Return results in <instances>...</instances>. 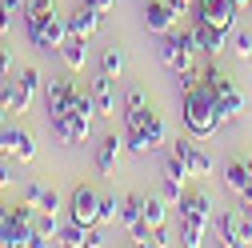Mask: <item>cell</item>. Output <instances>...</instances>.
Listing matches in <instances>:
<instances>
[{
    "mask_svg": "<svg viewBox=\"0 0 252 248\" xmlns=\"http://www.w3.org/2000/svg\"><path fill=\"white\" fill-rule=\"evenodd\" d=\"M120 144H124L120 136H100V140H96V148H92V164H96V172L108 176V172L116 168V160H120Z\"/></svg>",
    "mask_w": 252,
    "mask_h": 248,
    "instance_id": "44dd1931",
    "label": "cell"
},
{
    "mask_svg": "<svg viewBox=\"0 0 252 248\" xmlns=\"http://www.w3.org/2000/svg\"><path fill=\"white\" fill-rule=\"evenodd\" d=\"M20 84H24L28 92H32V96H36V92H44V76H40V68L24 64V68H20Z\"/></svg>",
    "mask_w": 252,
    "mask_h": 248,
    "instance_id": "f546056e",
    "label": "cell"
},
{
    "mask_svg": "<svg viewBox=\"0 0 252 248\" xmlns=\"http://www.w3.org/2000/svg\"><path fill=\"white\" fill-rule=\"evenodd\" d=\"M72 96H76V80H68V76H52V80L44 84V104H48V112H64V108L72 104Z\"/></svg>",
    "mask_w": 252,
    "mask_h": 248,
    "instance_id": "d6986e66",
    "label": "cell"
},
{
    "mask_svg": "<svg viewBox=\"0 0 252 248\" xmlns=\"http://www.w3.org/2000/svg\"><path fill=\"white\" fill-rule=\"evenodd\" d=\"M0 124H8V112H4V104H0Z\"/></svg>",
    "mask_w": 252,
    "mask_h": 248,
    "instance_id": "60d3db41",
    "label": "cell"
},
{
    "mask_svg": "<svg viewBox=\"0 0 252 248\" xmlns=\"http://www.w3.org/2000/svg\"><path fill=\"white\" fill-rule=\"evenodd\" d=\"M100 244H108V236H104V228L92 224V228H88V244H84V248H100Z\"/></svg>",
    "mask_w": 252,
    "mask_h": 248,
    "instance_id": "74e56055",
    "label": "cell"
},
{
    "mask_svg": "<svg viewBox=\"0 0 252 248\" xmlns=\"http://www.w3.org/2000/svg\"><path fill=\"white\" fill-rule=\"evenodd\" d=\"M192 4H196V0H168V8H172L176 16H184V12H188V8H192Z\"/></svg>",
    "mask_w": 252,
    "mask_h": 248,
    "instance_id": "f35d334b",
    "label": "cell"
},
{
    "mask_svg": "<svg viewBox=\"0 0 252 248\" xmlns=\"http://www.w3.org/2000/svg\"><path fill=\"white\" fill-rule=\"evenodd\" d=\"M156 56H160V64L168 68V72H184V68H192V44L184 40V32H164L160 36V44H156Z\"/></svg>",
    "mask_w": 252,
    "mask_h": 248,
    "instance_id": "52a82bcc",
    "label": "cell"
},
{
    "mask_svg": "<svg viewBox=\"0 0 252 248\" xmlns=\"http://www.w3.org/2000/svg\"><path fill=\"white\" fill-rule=\"evenodd\" d=\"M12 16H16V12H8L4 4H0V36H8L12 28H16V20H12Z\"/></svg>",
    "mask_w": 252,
    "mask_h": 248,
    "instance_id": "d590c367",
    "label": "cell"
},
{
    "mask_svg": "<svg viewBox=\"0 0 252 248\" xmlns=\"http://www.w3.org/2000/svg\"><path fill=\"white\" fill-rule=\"evenodd\" d=\"M32 92H28L20 80H4V84H0V104H4V112L8 116H20V112H28V108H32Z\"/></svg>",
    "mask_w": 252,
    "mask_h": 248,
    "instance_id": "ac0fdd59",
    "label": "cell"
},
{
    "mask_svg": "<svg viewBox=\"0 0 252 248\" xmlns=\"http://www.w3.org/2000/svg\"><path fill=\"white\" fill-rule=\"evenodd\" d=\"M84 4H92V8H96V12H104V16H108V12H112V4H116V0H84Z\"/></svg>",
    "mask_w": 252,
    "mask_h": 248,
    "instance_id": "ab89813d",
    "label": "cell"
},
{
    "mask_svg": "<svg viewBox=\"0 0 252 248\" xmlns=\"http://www.w3.org/2000/svg\"><path fill=\"white\" fill-rule=\"evenodd\" d=\"M236 12H240L236 0H196V4H192V16H196L200 24H208V28H224V32H232Z\"/></svg>",
    "mask_w": 252,
    "mask_h": 248,
    "instance_id": "ba28073f",
    "label": "cell"
},
{
    "mask_svg": "<svg viewBox=\"0 0 252 248\" xmlns=\"http://www.w3.org/2000/svg\"><path fill=\"white\" fill-rule=\"evenodd\" d=\"M24 36H28V44L40 48V52H60V44L68 40V20L56 16V12H48L36 24H24Z\"/></svg>",
    "mask_w": 252,
    "mask_h": 248,
    "instance_id": "8992f818",
    "label": "cell"
},
{
    "mask_svg": "<svg viewBox=\"0 0 252 248\" xmlns=\"http://www.w3.org/2000/svg\"><path fill=\"white\" fill-rule=\"evenodd\" d=\"M12 68H16V60H12V52L0 44V80H8L12 76Z\"/></svg>",
    "mask_w": 252,
    "mask_h": 248,
    "instance_id": "836d02e7",
    "label": "cell"
},
{
    "mask_svg": "<svg viewBox=\"0 0 252 248\" xmlns=\"http://www.w3.org/2000/svg\"><path fill=\"white\" fill-rule=\"evenodd\" d=\"M220 244H228V248L252 244V240H248V224H244V212H240V204H236V208H228L224 216H220Z\"/></svg>",
    "mask_w": 252,
    "mask_h": 248,
    "instance_id": "9a60e30c",
    "label": "cell"
},
{
    "mask_svg": "<svg viewBox=\"0 0 252 248\" xmlns=\"http://www.w3.org/2000/svg\"><path fill=\"white\" fill-rule=\"evenodd\" d=\"M236 4H240V8H252V0H236Z\"/></svg>",
    "mask_w": 252,
    "mask_h": 248,
    "instance_id": "b9f144b4",
    "label": "cell"
},
{
    "mask_svg": "<svg viewBox=\"0 0 252 248\" xmlns=\"http://www.w3.org/2000/svg\"><path fill=\"white\" fill-rule=\"evenodd\" d=\"M184 40L192 44V52H204V56L212 60V56H220V52H224V44H228V32H224V28H208V24L192 20V28L184 32Z\"/></svg>",
    "mask_w": 252,
    "mask_h": 248,
    "instance_id": "8fae6325",
    "label": "cell"
},
{
    "mask_svg": "<svg viewBox=\"0 0 252 248\" xmlns=\"http://www.w3.org/2000/svg\"><path fill=\"white\" fill-rule=\"evenodd\" d=\"M68 216L76 224H84V228L100 224V192L88 188V184H76L72 196H68Z\"/></svg>",
    "mask_w": 252,
    "mask_h": 248,
    "instance_id": "9c48e42d",
    "label": "cell"
},
{
    "mask_svg": "<svg viewBox=\"0 0 252 248\" xmlns=\"http://www.w3.org/2000/svg\"><path fill=\"white\" fill-rule=\"evenodd\" d=\"M188 172H192V176H208V172H212V156H208L200 144L188 148Z\"/></svg>",
    "mask_w": 252,
    "mask_h": 248,
    "instance_id": "4316f807",
    "label": "cell"
},
{
    "mask_svg": "<svg viewBox=\"0 0 252 248\" xmlns=\"http://www.w3.org/2000/svg\"><path fill=\"white\" fill-rule=\"evenodd\" d=\"M144 224L148 228L168 224V200L164 196H144Z\"/></svg>",
    "mask_w": 252,
    "mask_h": 248,
    "instance_id": "cb8c5ba5",
    "label": "cell"
},
{
    "mask_svg": "<svg viewBox=\"0 0 252 248\" xmlns=\"http://www.w3.org/2000/svg\"><path fill=\"white\" fill-rule=\"evenodd\" d=\"M48 12H56V0H24V24H36Z\"/></svg>",
    "mask_w": 252,
    "mask_h": 248,
    "instance_id": "83f0119b",
    "label": "cell"
},
{
    "mask_svg": "<svg viewBox=\"0 0 252 248\" xmlns=\"http://www.w3.org/2000/svg\"><path fill=\"white\" fill-rule=\"evenodd\" d=\"M232 56L236 60H248L252 56V32H236L232 36Z\"/></svg>",
    "mask_w": 252,
    "mask_h": 248,
    "instance_id": "d6a6232c",
    "label": "cell"
},
{
    "mask_svg": "<svg viewBox=\"0 0 252 248\" xmlns=\"http://www.w3.org/2000/svg\"><path fill=\"white\" fill-rule=\"evenodd\" d=\"M60 60H64V68H68V72H80V68H84V60H88V52H84V40L68 36L64 44H60Z\"/></svg>",
    "mask_w": 252,
    "mask_h": 248,
    "instance_id": "603a6c76",
    "label": "cell"
},
{
    "mask_svg": "<svg viewBox=\"0 0 252 248\" xmlns=\"http://www.w3.org/2000/svg\"><path fill=\"white\" fill-rule=\"evenodd\" d=\"M60 244H72V248H84L88 244V228L84 224H64V228H60Z\"/></svg>",
    "mask_w": 252,
    "mask_h": 248,
    "instance_id": "f1b7e54d",
    "label": "cell"
},
{
    "mask_svg": "<svg viewBox=\"0 0 252 248\" xmlns=\"http://www.w3.org/2000/svg\"><path fill=\"white\" fill-rule=\"evenodd\" d=\"M52 132L64 144H84L92 136V116H76V112H52Z\"/></svg>",
    "mask_w": 252,
    "mask_h": 248,
    "instance_id": "7c38bea8",
    "label": "cell"
},
{
    "mask_svg": "<svg viewBox=\"0 0 252 248\" xmlns=\"http://www.w3.org/2000/svg\"><path fill=\"white\" fill-rule=\"evenodd\" d=\"M200 80L212 84V92H216V100H220V112H224V120H240V116H244V96H240V88L216 68V56L208 60V68L200 72Z\"/></svg>",
    "mask_w": 252,
    "mask_h": 248,
    "instance_id": "5b68a950",
    "label": "cell"
},
{
    "mask_svg": "<svg viewBox=\"0 0 252 248\" xmlns=\"http://www.w3.org/2000/svg\"><path fill=\"white\" fill-rule=\"evenodd\" d=\"M224 188L236 196V200H248L252 196V160H232L224 168Z\"/></svg>",
    "mask_w": 252,
    "mask_h": 248,
    "instance_id": "e0dca14e",
    "label": "cell"
},
{
    "mask_svg": "<svg viewBox=\"0 0 252 248\" xmlns=\"http://www.w3.org/2000/svg\"><path fill=\"white\" fill-rule=\"evenodd\" d=\"M160 196H164L168 204H180V196H184V180H172V176H160Z\"/></svg>",
    "mask_w": 252,
    "mask_h": 248,
    "instance_id": "4dcf8cb0",
    "label": "cell"
},
{
    "mask_svg": "<svg viewBox=\"0 0 252 248\" xmlns=\"http://www.w3.org/2000/svg\"><path fill=\"white\" fill-rule=\"evenodd\" d=\"M12 156H16L20 164L36 160V136L28 132V128H20V124H16V144H12Z\"/></svg>",
    "mask_w": 252,
    "mask_h": 248,
    "instance_id": "d4e9b609",
    "label": "cell"
},
{
    "mask_svg": "<svg viewBox=\"0 0 252 248\" xmlns=\"http://www.w3.org/2000/svg\"><path fill=\"white\" fill-rule=\"evenodd\" d=\"M36 208L32 204H0V244L4 248H36Z\"/></svg>",
    "mask_w": 252,
    "mask_h": 248,
    "instance_id": "277c9868",
    "label": "cell"
},
{
    "mask_svg": "<svg viewBox=\"0 0 252 248\" xmlns=\"http://www.w3.org/2000/svg\"><path fill=\"white\" fill-rule=\"evenodd\" d=\"M140 20H144V28H148L152 36H164V32H172V28L180 24V16L168 8V0H148L144 12H140Z\"/></svg>",
    "mask_w": 252,
    "mask_h": 248,
    "instance_id": "4fadbf2b",
    "label": "cell"
},
{
    "mask_svg": "<svg viewBox=\"0 0 252 248\" xmlns=\"http://www.w3.org/2000/svg\"><path fill=\"white\" fill-rule=\"evenodd\" d=\"M180 116H184V128L192 132L196 140H204V136H216L220 128H224V112H220V100H216V92H212V84H196V88H188L184 92V100H180Z\"/></svg>",
    "mask_w": 252,
    "mask_h": 248,
    "instance_id": "6da1fadb",
    "label": "cell"
},
{
    "mask_svg": "<svg viewBox=\"0 0 252 248\" xmlns=\"http://www.w3.org/2000/svg\"><path fill=\"white\" fill-rule=\"evenodd\" d=\"M116 76H108V72H96V80L88 84V92H92V104H96V116H116V84H112Z\"/></svg>",
    "mask_w": 252,
    "mask_h": 248,
    "instance_id": "2e32d148",
    "label": "cell"
},
{
    "mask_svg": "<svg viewBox=\"0 0 252 248\" xmlns=\"http://www.w3.org/2000/svg\"><path fill=\"white\" fill-rule=\"evenodd\" d=\"M100 72H108V76H120V72H124V48L108 44V48L100 52Z\"/></svg>",
    "mask_w": 252,
    "mask_h": 248,
    "instance_id": "484cf974",
    "label": "cell"
},
{
    "mask_svg": "<svg viewBox=\"0 0 252 248\" xmlns=\"http://www.w3.org/2000/svg\"><path fill=\"white\" fill-rule=\"evenodd\" d=\"M64 20H68V36L88 40V36H92V32H96V28L104 24V12H96L92 4H84V0H80V8H72Z\"/></svg>",
    "mask_w": 252,
    "mask_h": 248,
    "instance_id": "5bb4252c",
    "label": "cell"
},
{
    "mask_svg": "<svg viewBox=\"0 0 252 248\" xmlns=\"http://www.w3.org/2000/svg\"><path fill=\"white\" fill-rule=\"evenodd\" d=\"M148 244H156V248H164V244H172V228H168V224H160V228H152Z\"/></svg>",
    "mask_w": 252,
    "mask_h": 248,
    "instance_id": "e575fe53",
    "label": "cell"
},
{
    "mask_svg": "<svg viewBox=\"0 0 252 248\" xmlns=\"http://www.w3.org/2000/svg\"><path fill=\"white\" fill-rule=\"evenodd\" d=\"M16 184V172H12V164L8 160H0V188H12Z\"/></svg>",
    "mask_w": 252,
    "mask_h": 248,
    "instance_id": "8d00e7d4",
    "label": "cell"
},
{
    "mask_svg": "<svg viewBox=\"0 0 252 248\" xmlns=\"http://www.w3.org/2000/svg\"><path fill=\"white\" fill-rule=\"evenodd\" d=\"M0 128H4V124H0Z\"/></svg>",
    "mask_w": 252,
    "mask_h": 248,
    "instance_id": "7bdbcfd3",
    "label": "cell"
},
{
    "mask_svg": "<svg viewBox=\"0 0 252 248\" xmlns=\"http://www.w3.org/2000/svg\"><path fill=\"white\" fill-rule=\"evenodd\" d=\"M32 224H36V248H44V244H60V224H56V212H40Z\"/></svg>",
    "mask_w": 252,
    "mask_h": 248,
    "instance_id": "7402d4cb",
    "label": "cell"
},
{
    "mask_svg": "<svg viewBox=\"0 0 252 248\" xmlns=\"http://www.w3.org/2000/svg\"><path fill=\"white\" fill-rule=\"evenodd\" d=\"M176 208H180V216H176L180 244H184V248L204 244V232H208V220H212V200H208L204 192H184Z\"/></svg>",
    "mask_w": 252,
    "mask_h": 248,
    "instance_id": "3957f363",
    "label": "cell"
},
{
    "mask_svg": "<svg viewBox=\"0 0 252 248\" xmlns=\"http://www.w3.org/2000/svg\"><path fill=\"white\" fill-rule=\"evenodd\" d=\"M120 224L128 228V236H132L136 244H148L152 228L144 224V196H140V192H128V196L120 200Z\"/></svg>",
    "mask_w": 252,
    "mask_h": 248,
    "instance_id": "30bf717a",
    "label": "cell"
},
{
    "mask_svg": "<svg viewBox=\"0 0 252 248\" xmlns=\"http://www.w3.org/2000/svg\"><path fill=\"white\" fill-rule=\"evenodd\" d=\"M120 220V204L116 196H100V224H116Z\"/></svg>",
    "mask_w": 252,
    "mask_h": 248,
    "instance_id": "1f68e13d",
    "label": "cell"
},
{
    "mask_svg": "<svg viewBox=\"0 0 252 248\" xmlns=\"http://www.w3.org/2000/svg\"><path fill=\"white\" fill-rule=\"evenodd\" d=\"M168 140V128L160 112H156L152 104H140V108H124V144H128L132 152H156Z\"/></svg>",
    "mask_w": 252,
    "mask_h": 248,
    "instance_id": "7a4b0ae2",
    "label": "cell"
},
{
    "mask_svg": "<svg viewBox=\"0 0 252 248\" xmlns=\"http://www.w3.org/2000/svg\"><path fill=\"white\" fill-rule=\"evenodd\" d=\"M20 200L32 204V208H40V212H60V192L48 188V184H40V180H28L24 192H20Z\"/></svg>",
    "mask_w": 252,
    "mask_h": 248,
    "instance_id": "ffe728a7",
    "label": "cell"
}]
</instances>
